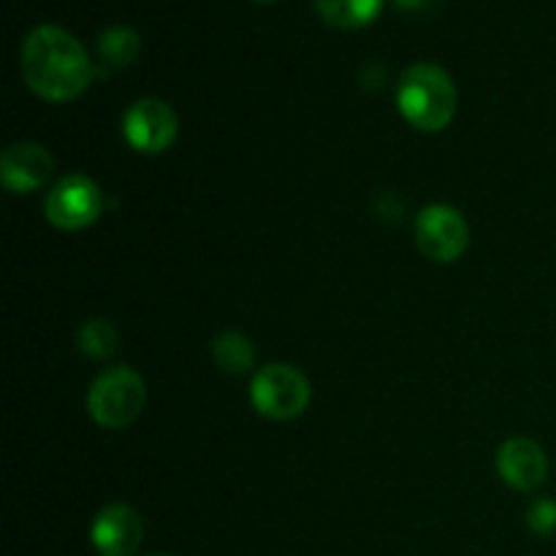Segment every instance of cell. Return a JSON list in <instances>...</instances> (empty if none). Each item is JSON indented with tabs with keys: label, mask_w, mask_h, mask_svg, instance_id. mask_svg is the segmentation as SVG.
<instances>
[{
	"label": "cell",
	"mask_w": 556,
	"mask_h": 556,
	"mask_svg": "<svg viewBox=\"0 0 556 556\" xmlns=\"http://www.w3.org/2000/svg\"><path fill=\"white\" fill-rule=\"evenodd\" d=\"M400 112L413 128L438 134L454 119L459 92L454 79L434 63H416L402 74L396 87Z\"/></svg>",
	"instance_id": "7a4b0ae2"
},
{
	"label": "cell",
	"mask_w": 556,
	"mask_h": 556,
	"mask_svg": "<svg viewBox=\"0 0 556 556\" xmlns=\"http://www.w3.org/2000/svg\"><path fill=\"white\" fill-rule=\"evenodd\" d=\"M527 525L535 535H552L556 530V503L554 500H535L527 510Z\"/></svg>",
	"instance_id": "9a60e30c"
},
{
	"label": "cell",
	"mask_w": 556,
	"mask_h": 556,
	"mask_svg": "<svg viewBox=\"0 0 556 556\" xmlns=\"http://www.w3.org/2000/svg\"><path fill=\"white\" fill-rule=\"evenodd\" d=\"M52 172L54 161L49 150L33 141H20L0 157V177L11 193H33L52 177Z\"/></svg>",
	"instance_id": "9c48e42d"
},
{
	"label": "cell",
	"mask_w": 556,
	"mask_h": 556,
	"mask_svg": "<svg viewBox=\"0 0 556 556\" xmlns=\"http://www.w3.org/2000/svg\"><path fill=\"white\" fill-rule=\"evenodd\" d=\"M103 212V193L90 177L68 174L43 201V215L60 231H81L92 226Z\"/></svg>",
	"instance_id": "5b68a950"
},
{
	"label": "cell",
	"mask_w": 556,
	"mask_h": 556,
	"mask_svg": "<svg viewBox=\"0 0 556 556\" xmlns=\"http://www.w3.org/2000/svg\"><path fill=\"white\" fill-rule=\"evenodd\" d=\"M141 527L139 514L128 505H109L92 521V546L101 556H134L141 546Z\"/></svg>",
	"instance_id": "ba28073f"
},
{
	"label": "cell",
	"mask_w": 556,
	"mask_h": 556,
	"mask_svg": "<svg viewBox=\"0 0 556 556\" xmlns=\"http://www.w3.org/2000/svg\"><path fill=\"white\" fill-rule=\"evenodd\" d=\"M386 0H315L320 20L340 30H358L380 16Z\"/></svg>",
	"instance_id": "8fae6325"
},
{
	"label": "cell",
	"mask_w": 556,
	"mask_h": 556,
	"mask_svg": "<svg viewBox=\"0 0 556 556\" xmlns=\"http://www.w3.org/2000/svg\"><path fill=\"white\" fill-rule=\"evenodd\" d=\"M497 472L508 486L532 492L548 476L546 451L527 438H514L497 451Z\"/></svg>",
	"instance_id": "30bf717a"
},
{
	"label": "cell",
	"mask_w": 556,
	"mask_h": 556,
	"mask_svg": "<svg viewBox=\"0 0 556 556\" xmlns=\"http://www.w3.org/2000/svg\"><path fill=\"white\" fill-rule=\"evenodd\" d=\"M258 3H266V0H258Z\"/></svg>",
	"instance_id": "e0dca14e"
},
{
	"label": "cell",
	"mask_w": 556,
	"mask_h": 556,
	"mask_svg": "<svg viewBox=\"0 0 556 556\" xmlns=\"http://www.w3.org/2000/svg\"><path fill=\"white\" fill-rule=\"evenodd\" d=\"M396 3H400L402 9H427L432 0H396Z\"/></svg>",
	"instance_id": "2e32d148"
},
{
	"label": "cell",
	"mask_w": 556,
	"mask_h": 556,
	"mask_svg": "<svg viewBox=\"0 0 556 556\" xmlns=\"http://www.w3.org/2000/svg\"><path fill=\"white\" fill-rule=\"evenodd\" d=\"M141 38L134 27L114 25L106 27L98 38V58H101L103 71H117L134 63L139 58Z\"/></svg>",
	"instance_id": "7c38bea8"
},
{
	"label": "cell",
	"mask_w": 556,
	"mask_h": 556,
	"mask_svg": "<svg viewBox=\"0 0 556 556\" xmlns=\"http://www.w3.org/2000/svg\"><path fill=\"white\" fill-rule=\"evenodd\" d=\"M117 331L109 320H87L79 329V348L90 358H109L117 351Z\"/></svg>",
	"instance_id": "5bb4252c"
},
{
	"label": "cell",
	"mask_w": 556,
	"mask_h": 556,
	"mask_svg": "<svg viewBox=\"0 0 556 556\" xmlns=\"http://www.w3.org/2000/svg\"><path fill=\"white\" fill-rule=\"evenodd\" d=\"M147 402V386L130 367L106 369L87 394L92 421L106 429H123L139 418Z\"/></svg>",
	"instance_id": "3957f363"
},
{
	"label": "cell",
	"mask_w": 556,
	"mask_h": 556,
	"mask_svg": "<svg viewBox=\"0 0 556 556\" xmlns=\"http://www.w3.org/2000/svg\"><path fill=\"white\" fill-rule=\"evenodd\" d=\"M416 244L429 261L451 264L465 255L467 244H470V228L454 206H427L416 217Z\"/></svg>",
	"instance_id": "8992f818"
},
{
	"label": "cell",
	"mask_w": 556,
	"mask_h": 556,
	"mask_svg": "<svg viewBox=\"0 0 556 556\" xmlns=\"http://www.w3.org/2000/svg\"><path fill=\"white\" fill-rule=\"evenodd\" d=\"M309 380L291 364H269L261 369L250 389V400L261 416L271 421H291L309 405Z\"/></svg>",
	"instance_id": "277c9868"
},
{
	"label": "cell",
	"mask_w": 556,
	"mask_h": 556,
	"mask_svg": "<svg viewBox=\"0 0 556 556\" xmlns=\"http://www.w3.org/2000/svg\"><path fill=\"white\" fill-rule=\"evenodd\" d=\"M179 119L161 98H141L125 112L123 134L134 150L144 155H161L177 139Z\"/></svg>",
	"instance_id": "52a82bcc"
},
{
	"label": "cell",
	"mask_w": 556,
	"mask_h": 556,
	"mask_svg": "<svg viewBox=\"0 0 556 556\" xmlns=\"http://www.w3.org/2000/svg\"><path fill=\"white\" fill-rule=\"evenodd\" d=\"M85 47L65 27L38 25L22 43V76L36 96L65 103L79 98L92 81Z\"/></svg>",
	"instance_id": "6da1fadb"
},
{
	"label": "cell",
	"mask_w": 556,
	"mask_h": 556,
	"mask_svg": "<svg viewBox=\"0 0 556 556\" xmlns=\"http://www.w3.org/2000/svg\"><path fill=\"white\" fill-rule=\"evenodd\" d=\"M212 358H215L217 367L228 375H244L253 369L255 364V348L239 331H223L220 337H215L212 342Z\"/></svg>",
	"instance_id": "4fadbf2b"
}]
</instances>
